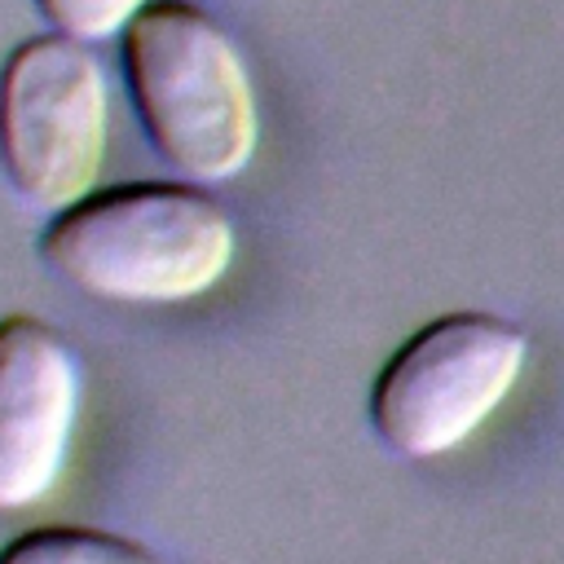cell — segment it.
I'll use <instances>...</instances> for the list:
<instances>
[{"label": "cell", "instance_id": "cell-6", "mask_svg": "<svg viewBox=\"0 0 564 564\" xmlns=\"http://www.w3.org/2000/svg\"><path fill=\"white\" fill-rule=\"evenodd\" d=\"M0 564H163V560L110 529L35 524L0 546Z\"/></svg>", "mask_w": 564, "mask_h": 564}, {"label": "cell", "instance_id": "cell-2", "mask_svg": "<svg viewBox=\"0 0 564 564\" xmlns=\"http://www.w3.org/2000/svg\"><path fill=\"white\" fill-rule=\"evenodd\" d=\"M123 79L159 159L194 181H234L260 141L247 62L189 0H150L119 31Z\"/></svg>", "mask_w": 564, "mask_h": 564}, {"label": "cell", "instance_id": "cell-1", "mask_svg": "<svg viewBox=\"0 0 564 564\" xmlns=\"http://www.w3.org/2000/svg\"><path fill=\"white\" fill-rule=\"evenodd\" d=\"M238 234L229 212L194 185H110L62 207L44 234V264L75 291L119 304H176L212 291Z\"/></svg>", "mask_w": 564, "mask_h": 564}, {"label": "cell", "instance_id": "cell-7", "mask_svg": "<svg viewBox=\"0 0 564 564\" xmlns=\"http://www.w3.org/2000/svg\"><path fill=\"white\" fill-rule=\"evenodd\" d=\"M48 26L75 35V40H106L119 35L150 0H35Z\"/></svg>", "mask_w": 564, "mask_h": 564}, {"label": "cell", "instance_id": "cell-5", "mask_svg": "<svg viewBox=\"0 0 564 564\" xmlns=\"http://www.w3.org/2000/svg\"><path fill=\"white\" fill-rule=\"evenodd\" d=\"M75 410V348L31 313L0 317V511H22L53 489Z\"/></svg>", "mask_w": 564, "mask_h": 564}, {"label": "cell", "instance_id": "cell-3", "mask_svg": "<svg viewBox=\"0 0 564 564\" xmlns=\"http://www.w3.org/2000/svg\"><path fill=\"white\" fill-rule=\"evenodd\" d=\"M529 335L498 313H441L405 335L370 383V427L401 458L463 445L516 388Z\"/></svg>", "mask_w": 564, "mask_h": 564}, {"label": "cell", "instance_id": "cell-4", "mask_svg": "<svg viewBox=\"0 0 564 564\" xmlns=\"http://www.w3.org/2000/svg\"><path fill=\"white\" fill-rule=\"evenodd\" d=\"M106 75L88 40L26 35L0 66V167L48 212L93 194L106 159Z\"/></svg>", "mask_w": 564, "mask_h": 564}]
</instances>
